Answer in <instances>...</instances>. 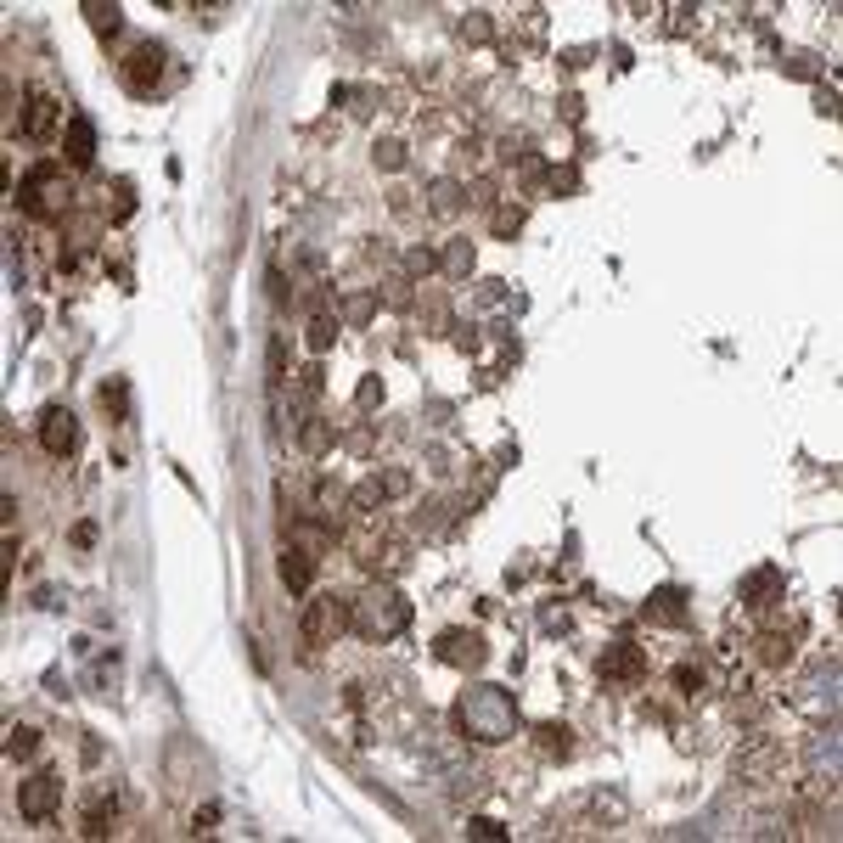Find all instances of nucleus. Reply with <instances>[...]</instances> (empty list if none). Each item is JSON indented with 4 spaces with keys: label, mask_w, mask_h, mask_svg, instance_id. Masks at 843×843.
I'll return each instance as SVG.
<instances>
[{
    "label": "nucleus",
    "mask_w": 843,
    "mask_h": 843,
    "mask_svg": "<svg viewBox=\"0 0 843 843\" xmlns=\"http://www.w3.org/2000/svg\"><path fill=\"white\" fill-rule=\"evenodd\" d=\"M472 832H478V838H501V827H495L490 816H478V821H472Z\"/></svg>",
    "instance_id": "35"
},
{
    "label": "nucleus",
    "mask_w": 843,
    "mask_h": 843,
    "mask_svg": "<svg viewBox=\"0 0 843 843\" xmlns=\"http://www.w3.org/2000/svg\"><path fill=\"white\" fill-rule=\"evenodd\" d=\"M596 675L607 680V686H635V680H646V653H641V646H630V641H619V646H607V653H602Z\"/></svg>",
    "instance_id": "8"
},
{
    "label": "nucleus",
    "mask_w": 843,
    "mask_h": 843,
    "mask_svg": "<svg viewBox=\"0 0 843 843\" xmlns=\"http://www.w3.org/2000/svg\"><path fill=\"white\" fill-rule=\"evenodd\" d=\"M35 748H40V736L28 731V726H12V731H6V759H28Z\"/></svg>",
    "instance_id": "22"
},
{
    "label": "nucleus",
    "mask_w": 843,
    "mask_h": 843,
    "mask_svg": "<svg viewBox=\"0 0 843 843\" xmlns=\"http://www.w3.org/2000/svg\"><path fill=\"white\" fill-rule=\"evenodd\" d=\"M40 444L51 450V456H74V450H79V422H74L68 405H46V416H40Z\"/></svg>",
    "instance_id": "9"
},
{
    "label": "nucleus",
    "mask_w": 843,
    "mask_h": 843,
    "mask_svg": "<svg viewBox=\"0 0 843 843\" xmlns=\"http://www.w3.org/2000/svg\"><path fill=\"white\" fill-rule=\"evenodd\" d=\"M113 821H118V804H113V793H96L90 798V809H85V838H107L113 832Z\"/></svg>",
    "instance_id": "16"
},
{
    "label": "nucleus",
    "mask_w": 843,
    "mask_h": 843,
    "mask_svg": "<svg viewBox=\"0 0 843 843\" xmlns=\"http://www.w3.org/2000/svg\"><path fill=\"white\" fill-rule=\"evenodd\" d=\"M405 625H411V602L394 585H366L349 602V630L366 635V641H394Z\"/></svg>",
    "instance_id": "2"
},
{
    "label": "nucleus",
    "mask_w": 843,
    "mask_h": 843,
    "mask_svg": "<svg viewBox=\"0 0 843 843\" xmlns=\"http://www.w3.org/2000/svg\"><path fill=\"white\" fill-rule=\"evenodd\" d=\"M433 265H439V259H433V253H428V248H416V253H411V270H416V276H428V270H433Z\"/></svg>",
    "instance_id": "33"
},
{
    "label": "nucleus",
    "mask_w": 843,
    "mask_h": 843,
    "mask_svg": "<svg viewBox=\"0 0 843 843\" xmlns=\"http://www.w3.org/2000/svg\"><path fill=\"white\" fill-rule=\"evenodd\" d=\"M517 225H523V208H501V214H495V231H501V237H512Z\"/></svg>",
    "instance_id": "30"
},
{
    "label": "nucleus",
    "mask_w": 843,
    "mask_h": 843,
    "mask_svg": "<svg viewBox=\"0 0 843 843\" xmlns=\"http://www.w3.org/2000/svg\"><path fill=\"white\" fill-rule=\"evenodd\" d=\"M62 152H68V164L85 169L96 157V124L90 118H68V136H62Z\"/></svg>",
    "instance_id": "14"
},
{
    "label": "nucleus",
    "mask_w": 843,
    "mask_h": 843,
    "mask_svg": "<svg viewBox=\"0 0 843 843\" xmlns=\"http://www.w3.org/2000/svg\"><path fill=\"white\" fill-rule=\"evenodd\" d=\"M680 602H686V596H680L675 585H664L653 602H646V619H658V625H675L680 619V613H686V607H680Z\"/></svg>",
    "instance_id": "18"
},
{
    "label": "nucleus",
    "mask_w": 843,
    "mask_h": 843,
    "mask_svg": "<svg viewBox=\"0 0 843 843\" xmlns=\"http://www.w3.org/2000/svg\"><path fill=\"white\" fill-rule=\"evenodd\" d=\"M782 765H787V754L776 748V742H765V736H754L748 748H736V759H731V770L742 776V782H770Z\"/></svg>",
    "instance_id": "7"
},
{
    "label": "nucleus",
    "mask_w": 843,
    "mask_h": 843,
    "mask_svg": "<svg viewBox=\"0 0 843 843\" xmlns=\"http://www.w3.org/2000/svg\"><path fill=\"white\" fill-rule=\"evenodd\" d=\"M118 79H124V90H129V96H152V90H157V79H164V51H157L152 40H147V46H136V51L124 56Z\"/></svg>",
    "instance_id": "4"
},
{
    "label": "nucleus",
    "mask_w": 843,
    "mask_h": 843,
    "mask_svg": "<svg viewBox=\"0 0 843 843\" xmlns=\"http://www.w3.org/2000/svg\"><path fill=\"white\" fill-rule=\"evenodd\" d=\"M68 180H62V164L56 157H46V164H35L28 169V180H23V191H17V203H23V214H35V219H56L62 208H68Z\"/></svg>",
    "instance_id": "3"
},
{
    "label": "nucleus",
    "mask_w": 843,
    "mask_h": 843,
    "mask_svg": "<svg viewBox=\"0 0 843 843\" xmlns=\"http://www.w3.org/2000/svg\"><path fill=\"white\" fill-rule=\"evenodd\" d=\"M74 545H96V523H79L74 529Z\"/></svg>",
    "instance_id": "36"
},
{
    "label": "nucleus",
    "mask_w": 843,
    "mask_h": 843,
    "mask_svg": "<svg viewBox=\"0 0 843 843\" xmlns=\"http://www.w3.org/2000/svg\"><path fill=\"white\" fill-rule=\"evenodd\" d=\"M281 579H287L293 591H310V579H315V551L287 545V551H281Z\"/></svg>",
    "instance_id": "15"
},
{
    "label": "nucleus",
    "mask_w": 843,
    "mask_h": 843,
    "mask_svg": "<svg viewBox=\"0 0 843 843\" xmlns=\"http://www.w3.org/2000/svg\"><path fill=\"white\" fill-rule=\"evenodd\" d=\"M332 338H338V320H332L327 310H315V320H310V343H315V349H327Z\"/></svg>",
    "instance_id": "25"
},
{
    "label": "nucleus",
    "mask_w": 843,
    "mask_h": 843,
    "mask_svg": "<svg viewBox=\"0 0 843 843\" xmlns=\"http://www.w3.org/2000/svg\"><path fill=\"white\" fill-rule=\"evenodd\" d=\"M787 596V585H782V568H759V574H748L742 579V607L748 613H770L776 602Z\"/></svg>",
    "instance_id": "11"
},
{
    "label": "nucleus",
    "mask_w": 843,
    "mask_h": 843,
    "mask_svg": "<svg viewBox=\"0 0 843 843\" xmlns=\"http://www.w3.org/2000/svg\"><path fill=\"white\" fill-rule=\"evenodd\" d=\"M299 444L310 450V456H320V450L332 444V428H327V422H315V416H310V422H304V433H299Z\"/></svg>",
    "instance_id": "23"
},
{
    "label": "nucleus",
    "mask_w": 843,
    "mask_h": 843,
    "mask_svg": "<svg viewBox=\"0 0 843 843\" xmlns=\"http://www.w3.org/2000/svg\"><path fill=\"white\" fill-rule=\"evenodd\" d=\"M85 17H90L96 35H118V23H124V12H118V6H85Z\"/></svg>",
    "instance_id": "24"
},
{
    "label": "nucleus",
    "mask_w": 843,
    "mask_h": 843,
    "mask_svg": "<svg viewBox=\"0 0 843 843\" xmlns=\"http://www.w3.org/2000/svg\"><path fill=\"white\" fill-rule=\"evenodd\" d=\"M366 568H377L382 579L405 574V568H411V540H405V534H388V529H382V534H377V545L366 551Z\"/></svg>",
    "instance_id": "12"
},
{
    "label": "nucleus",
    "mask_w": 843,
    "mask_h": 843,
    "mask_svg": "<svg viewBox=\"0 0 843 843\" xmlns=\"http://www.w3.org/2000/svg\"><path fill=\"white\" fill-rule=\"evenodd\" d=\"M428 198H433L428 208L450 219V214H456V208H462V198H467V186H462V180H433V191H428Z\"/></svg>",
    "instance_id": "17"
},
{
    "label": "nucleus",
    "mask_w": 843,
    "mask_h": 843,
    "mask_svg": "<svg viewBox=\"0 0 843 843\" xmlns=\"http://www.w3.org/2000/svg\"><path fill=\"white\" fill-rule=\"evenodd\" d=\"M405 490H411L405 472H382V495H405Z\"/></svg>",
    "instance_id": "32"
},
{
    "label": "nucleus",
    "mask_w": 843,
    "mask_h": 843,
    "mask_svg": "<svg viewBox=\"0 0 843 843\" xmlns=\"http://www.w3.org/2000/svg\"><path fill=\"white\" fill-rule=\"evenodd\" d=\"M444 270H450V276H467V270H472V248H467V242H456V248L444 253Z\"/></svg>",
    "instance_id": "28"
},
{
    "label": "nucleus",
    "mask_w": 843,
    "mask_h": 843,
    "mask_svg": "<svg viewBox=\"0 0 843 843\" xmlns=\"http://www.w3.org/2000/svg\"><path fill=\"white\" fill-rule=\"evenodd\" d=\"M483 635L478 630H444L439 635V664H450V669H483Z\"/></svg>",
    "instance_id": "10"
},
{
    "label": "nucleus",
    "mask_w": 843,
    "mask_h": 843,
    "mask_svg": "<svg viewBox=\"0 0 843 843\" xmlns=\"http://www.w3.org/2000/svg\"><path fill=\"white\" fill-rule=\"evenodd\" d=\"M51 129H56V102L46 90H35L28 96V113H23V136L28 141H51Z\"/></svg>",
    "instance_id": "13"
},
{
    "label": "nucleus",
    "mask_w": 843,
    "mask_h": 843,
    "mask_svg": "<svg viewBox=\"0 0 843 843\" xmlns=\"http://www.w3.org/2000/svg\"><path fill=\"white\" fill-rule=\"evenodd\" d=\"M456 726L472 742H506V736H517V703L501 686H472L456 703Z\"/></svg>",
    "instance_id": "1"
},
{
    "label": "nucleus",
    "mask_w": 843,
    "mask_h": 843,
    "mask_svg": "<svg viewBox=\"0 0 843 843\" xmlns=\"http://www.w3.org/2000/svg\"><path fill=\"white\" fill-rule=\"evenodd\" d=\"M534 736H540V754H551V759H563V754L574 748V742H568L574 731H568V726H557V720H551V726H540Z\"/></svg>",
    "instance_id": "20"
},
{
    "label": "nucleus",
    "mask_w": 843,
    "mask_h": 843,
    "mask_svg": "<svg viewBox=\"0 0 843 843\" xmlns=\"http://www.w3.org/2000/svg\"><path fill=\"white\" fill-rule=\"evenodd\" d=\"M371 157H377V169H400V164H405V147H400V141H377Z\"/></svg>",
    "instance_id": "27"
},
{
    "label": "nucleus",
    "mask_w": 843,
    "mask_h": 843,
    "mask_svg": "<svg viewBox=\"0 0 843 843\" xmlns=\"http://www.w3.org/2000/svg\"><path fill=\"white\" fill-rule=\"evenodd\" d=\"M124 405H129V388H124V382H102V411H107L113 422L124 416Z\"/></svg>",
    "instance_id": "26"
},
{
    "label": "nucleus",
    "mask_w": 843,
    "mask_h": 843,
    "mask_svg": "<svg viewBox=\"0 0 843 843\" xmlns=\"http://www.w3.org/2000/svg\"><path fill=\"white\" fill-rule=\"evenodd\" d=\"M343 630H349V602H338V596H315V602L304 607V635H310L315 646L338 641Z\"/></svg>",
    "instance_id": "6"
},
{
    "label": "nucleus",
    "mask_w": 843,
    "mask_h": 843,
    "mask_svg": "<svg viewBox=\"0 0 843 843\" xmlns=\"http://www.w3.org/2000/svg\"><path fill=\"white\" fill-rule=\"evenodd\" d=\"M343 315H349V320H366V315H371V299H349Z\"/></svg>",
    "instance_id": "34"
},
{
    "label": "nucleus",
    "mask_w": 843,
    "mask_h": 843,
    "mask_svg": "<svg viewBox=\"0 0 843 843\" xmlns=\"http://www.w3.org/2000/svg\"><path fill=\"white\" fill-rule=\"evenodd\" d=\"M299 394H304V400L320 394V366H304V371H299Z\"/></svg>",
    "instance_id": "29"
},
{
    "label": "nucleus",
    "mask_w": 843,
    "mask_h": 843,
    "mask_svg": "<svg viewBox=\"0 0 843 843\" xmlns=\"http://www.w3.org/2000/svg\"><path fill=\"white\" fill-rule=\"evenodd\" d=\"M787 658H793V635L765 630V635H759V664H787Z\"/></svg>",
    "instance_id": "19"
},
{
    "label": "nucleus",
    "mask_w": 843,
    "mask_h": 843,
    "mask_svg": "<svg viewBox=\"0 0 843 843\" xmlns=\"http://www.w3.org/2000/svg\"><path fill=\"white\" fill-rule=\"evenodd\" d=\"M675 686H680V697H703L708 669H703V664H680V669H675Z\"/></svg>",
    "instance_id": "21"
},
{
    "label": "nucleus",
    "mask_w": 843,
    "mask_h": 843,
    "mask_svg": "<svg viewBox=\"0 0 843 843\" xmlns=\"http://www.w3.org/2000/svg\"><path fill=\"white\" fill-rule=\"evenodd\" d=\"M56 804H62V776H51V770H40L35 782L17 787V816L23 821H51Z\"/></svg>",
    "instance_id": "5"
},
{
    "label": "nucleus",
    "mask_w": 843,
    "mask_h": 843,
    "mask_svg": "<svg viewBox=\"0 0 843 843\" xmlns=\"http://www.w3.org/2000/svg\"><path fill=\"white\" fill-rule=\"evenodd\" d=\"M462 35H467V40H490V23H483V12H472V17L462 23Z\"/></svg>",
    "instance_id": "31"
}]
</instances>
